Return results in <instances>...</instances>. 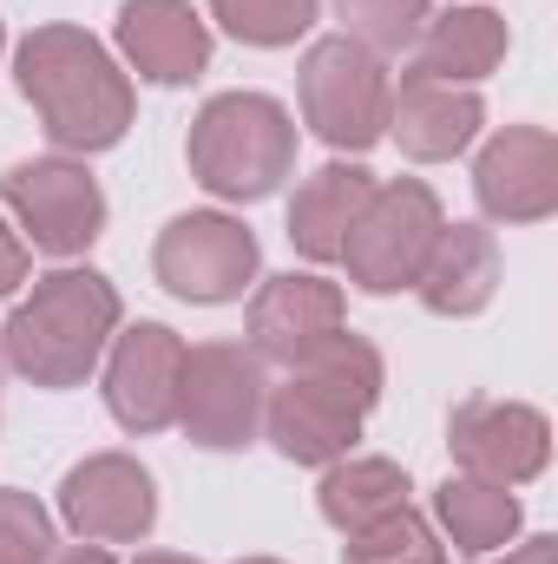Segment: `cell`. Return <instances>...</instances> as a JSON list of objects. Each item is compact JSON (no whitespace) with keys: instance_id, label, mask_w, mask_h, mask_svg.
<instances>
[{"instance_id":"obj_16","label":"cell","mask_w":558,"mask_h":564,"mask_svg":"<svg viewBox=\"0 0 558 564\" xmlns=\"http://www.w3.org/2000/svg\"><path fill=\"white\" fill-rule=\"evenodd\" d=\"M415 289L433 315H480L493 302V289H500V243H493V230H480V224L440 230L427 263H420Z\"/></svg>"},{"instance_id":"obj_14","label":"cell","mask_w":558,"mask_h":564,"mask_svg":"<svg viewBox=\"0 0 558 564\" xmlns=\"http://www.w3.org/2000/svg\"><path fill=\"white\" fill-rule=\"evenodd\" d=\"M119 46L151 86H184L211 59V26L191 13V0H126Z\"/></svg>"},{"instance_id":"obj_22","label":"cell","mask_w":558,"mask_h":564,"mask_svg":"<svg viewBox=\"0 0 558 564\" xmlns=\"http://www.w3.org/2000/svg\"><path fill=\"white\" fill-rule=\"evenodd\" d=\"M296 375H309L315 388H329V394L348 401L355 414H368L375 394H382V355H375L362 335H329L322 348H309V355L296 361Z\"/></svg>"},{"instance_id":"obj_6","label":"cell","mask_w":558,"mask_h":564,"mask_svg":"<svg viewBox=\"0 0 558 564\" xmlns=\"http://www.w3.org/2000/svg\"><path fill=\"white\" fill-rule=\"evenodd\" d=\"M264 414V368L250 348L237 341H204L184 348V375H178V421L197 446H244Z\"/></svg>"},{"instance_id":"obj_11","label":"cell","mask_w":558,"mask_h":564,"mask_svg":"<svg viewBox=\"0 0 558 564\" xmlns=\"http://www.w3.org/2000/svg\"><path fill=\"white\" fill-rule=\"evenodd\" d=\"M473 191H480V210L500 217V224H539L552 217L558 204V144L539 126H513L480 151V171H473Z\"/></svg>"},{"instance_id":"obj_28","label":"cell","mask_w":558,"mask_h":564,"mask_svg":"<svg viewBox=\"0 0 558 564\" xmlns=\"http://www.w3.org/2000/svg\"><path fill=\"white\" fill-rule=\"evenodd\" d=\"M500 564H558V545H552V539H526L519 552H506Z\"/></svg>"},{"instance_id":"obj_29","label":"cell","mask_w":558,"mask_h":564,"mask_svg":"<svg viewBox=\"0 0 558 564\" xmlns=\"http://www.w3.org/2000/svg\"><path fill=\"white\" fill-rule=\"evenodd\" d=\"M46 564H112L99 545H73V552H60V558H46Z\"/></svg>"},{"instance_id":"obj_23","label":"cell","mask_w":558,"mask_h":564,"mask_svg":"<svg viewBox=\"0 0 558 564\" xmlns=\"http://www.w3.org/2000/svg\"><path fill=\"white\" fill-rule=\"evenodd\" d=\"M348 564H440V539L427 532L420 512L395 506L348 532Z\"/></svg>"},{"instance_id":"obj_2","label":"cell","mask_w":558,"mask_h":564,"mask_svg":"<svg viewBox=\"0 0 558 564\" xmlns=\"http://www.w3.org/2000/svg\"><path fill=\"white\" fill-rule=\"evenodd\" d=\"M112 328H119V289L93 270H60L7 315L0 341L33 388H79L106 355Z\"/></svg>"},{"instance_id":"obj_30","label":"cell","mask_w":558,"mask_h":564,"mask_svg":"<svg viewBox=\"0 0 558 564\" xmlns=\"http://www.w3.org/2000/svg\"><path fill=\"white\" fill-rule=\"evenodd\" d=\"M132 564H197V558H178V552H144V558H132Z\"/></svg>"},{"instance_id":"obj_4","label":"cell","mask_w":558,"mask_h":564,"mask_svg":"<svg viewBox=\"0 0 558 564\" xmlns=\"http://www.w3.org/2000/svg\"><path fill=\"white\" fill-rule=\"evenodd\" d=\"M440 197L420 184V177H395V184H375L362 217L348 224L342 237V263L348 276L362 282L368 295H388V289H408L440 237Z\"/></svg>"},{"instance_id":"obj_10","label":"cell","mask_w":558,"mask_h":564,"mask_svg":"<svg viewBox=\"0 0 558 564\" xmlns=\"http://www.w3.org/2000/svg\"><path fill=\"white\" fill-rule=\"evenodd\" d=\"M546 446H552V426L533 408H513V401H466L453 414V459L466 466V479H486V486H519L546 466Z\"/></svg>"},{"instance_id":"obj_24","label":"cell","mask_w":558,"mask_h":564,"mask_svg":"<svg viewBox=\"0 0 558 564\" xmlns=\"http://www.w3.org/2000/svg\"><path fill=\"white\" fill-rule=\"evenodd\" d=\"M211 13L250 46H289L315 26V0H211Z\"/></svg>"},{"instance_id":"obj_9","label":"cell","mask_w":558,"mask_h":564,"mask_svg":"<svg viewBox=\"0 0 558 564\" xmlns=\"http://www.w3.org/2000/svg\"><path fill=\"white\" fill-rule=\"evenodd\" d=\"M178 375H184V341L164 322H139L119 335L112 368H106V401L126 433H158L178 421Z\"/></svg>"},{"instance_id":"obj_7","label":"cell","mask_w":558,"mask_h":564,"mask_svg":"<svg viewBox=\"0 0 558 564\" xmlns=\"http://www.w3.org/2000/svg\"><path fill=\"white\" fill-rule=\"evenodd\" d=\"M151 263H158V282L171 295H184V302H230L257 276V237L237 217L191 210V217L164 224Z\"/></svg>"},{"instance_id":"obj_13","label":"cell","mask_w":558,"mask_h":564,"mask_svg":"<svg viewBox=\"0 0 558 564\" xmlns=\"http://www.w3.org/2000/svg\"><path fill=\"white\" fill-rule=\"evenodd\" d=\"M250 335H257V355L296 368L309 348H322L329 335H342V289L322 276L264 282L257 302H250Z\"/></svg>"},{"instance_id":"obj_5","label":"cell","mask_w":558,"mask_h":564,"mask_svg":"<svg viewBox=\"0 0 558 564\" xmlns=\"http://www.w3.org/2000/svg\"><path fill=\"white\" fill-rule=\"evenodd\" d=\"M302 112L335 151H368L388 132V73L382 53H368L362 40L335 33L315 40L302 59Z\"/></svg>"},{"instance_id":"obj_17","label":"cell","mask_w":558,"mask_h":564,"mask_svg":"<svg viewBox=\"0 0 558 564\" xmlns=\"http://www.w3.org/2000/svg\"><path fill=\"white\" fill-rule=\"evenodd\" d=\"M368 191H375V177H368L362 164H322V171L296 191V204H289V243H296L309 263H335L348 224H355L362 204H368Z\"/></svg>"},{"instance_id":"obj_15","label":"cell","mask_w":558,"mask_h":564,"mask_svg":"<svg viewBox=\"0 0 558 564\" xmlns=\"http://www.w3.org/2000/svg\"><path fill=\"white\" fill-rule=\"evenodd\" d=\"M480 93L473 86H447L427 73H401V93H388V126L408 158H453L466 151V139L480 132Z\"/></svg>"},{"instance_id":"obj_26","label":"cell","mask_w":558,"mask_h":564,"mask_svg":"<svg viewBox=\"0 0 558 564\" xmlns=\"http://www.w3.org/2000/svg\"><path fill=\"white\" fill-rule=\"evenodd\" d=\"M53 558V525L26 492H0V564H46Z\"/></svg>"},{"instance_id":"obj_21","label":"cell","mask_w":558,"mask_h":564,"mask_svg":"<svg viewBox=\"0 0 558 564\" xmlns=\"http://www.w3.org/2000/svg\"><path fill=\"white\" fill-rule=\"evenodd\" d=\"M395 506H408V473L388 466V459H348V466H335L322 479V512L342 532H355V525H368V519H382Z\"/></svg>"},{"instance_id":"obj_19","label":"cell","mask_w":558,"mask_h":564,"mask_svg":"<svg viewBox=\"0 0 558 564\" xmlns=\"http://www.w3.org/2000/svg\"><path fill=\"white\" fill-rule=\"evenodd\" d=\"M500 59H506V20L486 13V7H453V13H440V20L420 26L415 73H427V79L466 86V79H486Z\"/></svg>"},{"instance_id":"obj_12","label":"cell","mask_w":558,"mask_h":564,"mask_svg":"<svg viewBox=\"0 0 558 564\" xmlns=\"http://www.w3.org/2000/svg\"><path fill=\"white\" fill-rule=\"evenodd\" d=\"M60 512H66V525H73L79 539H93V545H126V539H139L144 525H151L158 499H151L144 466H132L126 453H99V459H86V466L66 473Z\"/></svg>"},{"instance_id":"obj_20","label":"cell","mask_w":558,"mask_h":564,"mask_svg":"<svg viewBox=\"0 0 558 564\" xmlns=\"http://www.w3.org/2000/svg\"><path fill=\"white\" fill-rule=\"evenodd\" d=\"M433 506H440L460 552H500L519 532V499L506 486H486V479H447Z\"/></svg>"},{"instance_id":"obj_1","label":"cell","mask_w":558,"mask_h":564,"mask_svg":"<svg viewBox=\"0 0 558 564\" xmlns=\"http://www.w3.org/2000/svg\"><path fill=\"white\" fill-rule=\"evenodd\" d=\"M20 93L46 119V139L66 151H106L132 126V86L112 53L79 26H40L20 46Z\"/></svg>"},{"instance_id":"obj_25","label":"cell","mask_w":558,"mask_h":564,"mask_svg":"<svg viewBox=\"0 0 558 564\" xmlns=\"http://www.w3.org/2000/svg\"><path fill=\"white\" fill-rule=\"evenodd\" d=\"M335 7L348 20V40H362L368 53H401L427 26V0H335Z\"/></svg>"},{"instance_id":"obj_31","label":"cell","mask_w":558,"mask_h":564,"mask_svg":"<svg viewBox=\"0 0 558 564\" xmlns=\"http://www.w3.org/2000/svg\"><path fill=\"white\" fill-rule=\"evenodd\" d=\"M250 564H277V558H250Z\"/></svg>"},{"instance_id":"obj_8","label":"cell","mask_w":558,"mask_h":564,"mask_svg":"<svg viewBox=\"0 0 558 564\" xmlns=\"http://www.w3.org/2000/svg\"><path fill=\"white\" fill-rule=\"evenodd\" d=\"M0 197L33 230V250H46V257H79L99 237V224H106L99 184L86 177V164H66V158L13 164L7 184H0Z\"/></svg>"},{"instance_id":"obj_18","label":"cell","mask_w":558,"mask_h":564,"mask_svg":"<svg viewBox=\"0 0 558 564\" xmlns=\"http://www.w3.org/2000/svg\"><path fill=\"white\" fill-rule=\"evenodd\" d=\"M362 433V414L348 401H335L329 388H315L309 375H296L270 401V440H277L289 459L302 466H322V459H342Z\"/></svg>"},{"instance_id":"obj_3","label":"cell","mask_w":558,"mask_h":564,"mask_svg":"<svg viewBox=\"0 0 558 564\" xmlns=\"http://www.w3.org/2000/svg\"><path fill=\"white\" fill-rule=\"evenodd\" d=\"M296 164V126L264 93H224L191 126V171L204 191L257 204L270 197Z\"/></svg>"},{"instance_id":"obj_27","label":"cell","mask_w":558,"mask_h":564,"mask_svg":"<svg viewBox=\"0 0 558 564\" xmlns=\"http://www.w3.org/2000/svg\"><path fill=\"white\" fill-rule=\"evenodd\" d=\"M20 282H26V243L0 224V295H13Z\"/></svg>"}]
</instances>
